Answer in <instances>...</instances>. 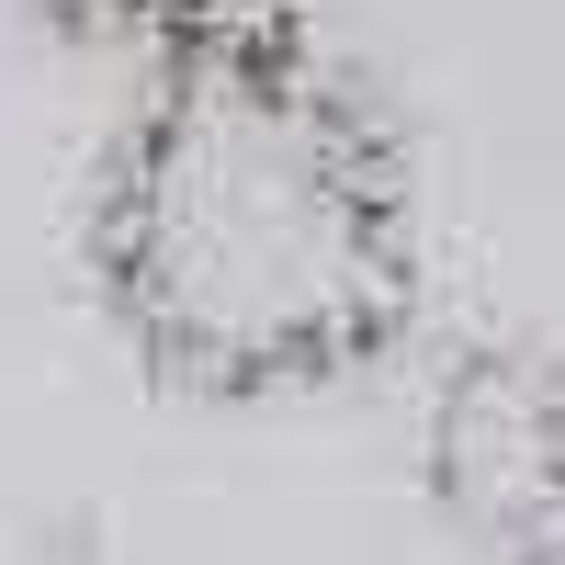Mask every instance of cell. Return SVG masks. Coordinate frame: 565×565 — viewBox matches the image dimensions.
<instances>
[{
    "label": "cell",
    "mask_w": 565,
    "mask_h": 565,
    "mask_svg": "<svg viewBox=\"0 0 565 565\" xmlns=\"http://www.w3.org/2000/svg\"><path fill=\"white\" fill-rule=\"evenodd\" d=\"M441 487L463 521L509 532V554H554L565 532V407L521 362H487L441 396Z\"/></svg>",
    "instance_id": "7a4b0ae2"
},
{
    "label": "cell",
    "mask_w": 565,
    "mask_h": 565,
    "mask_svg": "<svg viewBox=\"0 0 565 565\" xmlns=\"http://www.w3.org/2000/svg\"><path fill=\"white\" fill-rule=\"evenodd\" d=\"M125 328L226 396L317 385L385 351L407 306V204L385 136L271 23H193L103 193Z\"/></svg>",
    "instance_id": "6da1fadb"
}]
</instances>
